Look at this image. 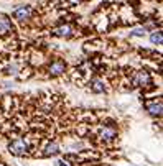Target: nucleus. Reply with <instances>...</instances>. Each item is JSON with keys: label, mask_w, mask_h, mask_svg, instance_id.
I'll return each instance as SVG.
<instances>
[{"label": "nucleus", "mask_w": 163, "mask_h": 166, "mask_svg": "<svg viewBox=\"0 0 163 166\" xmlns=\"http://www.w3.org/2000/svg\"><path fill=\"white\" fill-rule=\"evenodd\" d=\"M54 36H64V38H69V36L74 35V28H73L71 25H63L59 26V28H56L53 31Z\"/></svg>", "instance_id": "6e6552de"}, {"label": "nucleus", "mask_w": 163, "mask_h": 166, "mask_svg": "<svg viewBox=\"0 0 163 166\" xmlns=\"http://www.w3.org/2000/svg\"><path fill=\"white\" fill-rule=\"evenodd\" d=\"M32 13H33V10L30 5H18L13 10V18L18 21H28Z\"/></svg>", "instance_id": "f03ea898"}, {"label": "nucleus", "mask_w": 163, "mask_h": 166, "mask_svg": "<svg viewBox=\"0 0 163 166\" xmlns=\"http://www.w3.org/2000/svg\"><path fill=\"white\" fill-rule=\"evenodd\" d=\"M145 107H147V110H148L152 115L160 117V113H162V100H160V99L158 100L153 99V100H150V102H147Z\"/></svg>", "instance_id": "0eeeda50"}, {"label": "nucleus", "mask_w": 163, "mask_h": 166, "mask_svg": "<svg viewBox=\"0 0 163 166\" xmlns=\"http://www.w3.org/2000/svg\"><path fill=\"white\" fill-rule=\"evenodd\" d=\"M8 150H10V153H13L17 156H25L30 151V145L26 140H13L8 145Z\"/></svg>", "instance_id": "f257e3e1"}, {"label": "nucleus", "mask_w": 163, "mask_h": 166, "mask_svg": "<svg viewBox=\"0 0 163 166\" xmlns=\"http://www.w3.org/2000/svg\"><path fill=\"white\" fill-rule=\"evenodd\" d=\"M115 137H117V130H115V127L114 125H106V127H101L99 128V138L104 141H112L115 140Z\"/></svg>", "instance_id": "7ed1b4c3"}, {"label": "nucleus", "mask_w": 163, "mask_h": 166, "mask_svg": "<svg viewBox=\"0 0 163 166\" xmlns=\"http://www.w3.org/2000/svg\"><path fill=\"white\" fill-rule=\"evenodd\" d=\"M0 166H4V165H2V163H0Z\"/></svg>", "instance_id": "9d476101"}, {"label": "nucleus", "mask_w": 163, "mask_h": 166, "mask_svg": "<svg viewBox=\"0 0 163 166\" xmlns=\"http://www.w3.org/2000/svg\"><path fill=\"white\" fill-rule=\"evenodd\" d=\"M64 71H66V64L61 59H54L53 63L50 64V67H48V74H50L51 78H56V76L63 74Z\"/></svg>", "instance_id": "39448f33"}, {"label": "nucleus", "mask_w": 163, "mask_h": 166, "mask_svg": "<svg viewBox=\"0 0 163 166\" xmlns=\"http://www.w3.org/2000/svg\"><path fill=\"white\" fill-rule=\"evenodd\" d=\"M12 28H13V25H12L10 18H8L7 15L0 13V36L8 35V33L12 31Z\"/></svg>", "instance_id": "423d86ee"}, {"label": "nucleus", "mask_w": 163, "mask_h": 166, "mask_svg": "<svg viewBox=\"0 0 163 166\" xmlns=\"http://www.w3.org/2000/svg\"><path fill=\"white\" fill-rule=\"evenodd\" d=\"M150 41H152L153 45H162V33L155 30V31L150 35Z\"/></svg>", "instance_id": "1a4fd4ad"}, {"label": "nucleus", "mask_w": 163, "mask_h": 166, "mask_svg": "<svg viewBox=\"0 0 163 166\" xmlns=\"http://www.w3.org/2000/svg\"><path fill=\"white\" fill-rule=\"evenodd\" d=\"M150 74H148V71H145V69H140V71H137L134 74V78H132V84L134 86H147V84H150Z\"/></svg>", "instance_id": "20e7f679"}]
</instances>
